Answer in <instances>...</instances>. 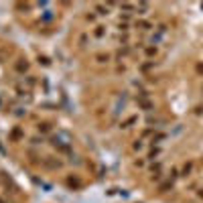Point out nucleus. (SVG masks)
I'll use <instances>...</instances> for the list:
<instances>
[{"label":"nucleus","instance_id":"nucleus-1","mask_svg":"<svg viewBox=\"0 0 203 203\" xmlns=\"http://www.w3.org/2000/svg\"><path fill=\"white\" fill-rule=\"evenodd\" d=\"M26 67H29V65H26V61H25V63H23V61H20V63H17V69H18V71H26Z\"/></svg>","mask_w":203,"mask_h":203},{"label":"nucleus","instance_id":"nucleus-2","mask_svg":"<svg viewBox=\"0 0 203 203\" xmlns=\"http://www.w3.org/2000/svg\"><path fill=\"white\" fill-rule=\"evenodd\" d=\"M104 35V26H98V31H95V37H102Z\"/></svg>","mask_w":203,"mask_h":203},{"label":"nucleus","instance_id":"nucleus-3","mask_svg":"<svg viewBox=\"0 0 203 203\" xmlns=\"http://www.w3.org/2000/svg\"><path fill=\"white\" fill-rule=\"evenodd\" d=\"M98 10H100V14H108V8H104V6H98Z\"/></svg>","mask_w":203,"mask_h":203}]
</instances>
